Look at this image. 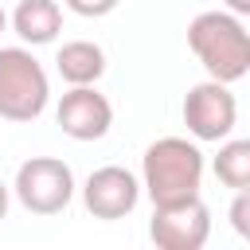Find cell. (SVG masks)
<instances>
[{
	"label": "cell",
	"instance_id": "cell-12",
	"mask_svg": "<svg viewBox=\"0 0 250 250\" xmlns=\"http://www.w3.org/2000/svg\"><path fill=\"white\" fill-rule=\"evenodd\" d=\"M230 227H234L242 238H250V188L234 191V203H230Z\"/></svg>",
	"mask_w": 250,
	"mask_h": 250
},
{
	"label": "cell",
	"instance_id": "cell-3",
	"mask_svg": "<svg viewBox=\"0 0 250 250\" xmlns=\"http://www.w3.org/2000/svg\"><path fill=\"white\" fill-rule=\"evenodd\" d=\"M51 102V82L43 62L27 47H0V117L27 125Z\"/></svg>",
	"mask_w": 250,
	"mask_h": 250
},
{
	"label": "cell",
	"instance_id": "cell-2",
	"mask_svg": "<svg viewBox=\"0 0 250 250\" xmlns=\"http://www.w3.org/2000/svg\"><path fill=\"white\" fill-rule=\"evenodd\" d=\"M203 184V152L188 137H160L141 156V188L152 203H176L199 195Z\"/></svg>",
	"mask_w": 250,
	"mask_h": 250
},
{
	"label": "cell",
	"instance_id": "cell-6",
	"mask_svg": "<svg viewBox=\"0 0 250 250\" xmlns=\"http://www.w3.org/2000/svg\"><path fill=\"white\" fill-rule=\"evenodd\" d=\"M180 113H184V125L195 141H223V137H230V129L238 121V102L227 82L207 78L188 90Z\"/></svg>",
	"mask_w": 250,
	"mask_h": 250
},
{
	"label": "cell",
	"instance_id": "cell-4",
	"mask_svg": "<svg viewBox=\"0 0 250 250\" xmlns=\"http://www.w3.org/2000/svg\"><path fill=\"white\" fill-rule=\"evenodd\" d=\"M12 191L31 215H59L74 199V172L59 156H31L16 168Z\"/></svg>",
	"mask_w": 250,
	"mask_h": 250
},
{
	"label": "cell",
	"instance_id": "cell-13",
	"mask_svg": "<svg viewBox=\"0 0 250 250\" xmlns=\"http://www.w3.org/2000/svg\"><path fill=\"white\" fill-rule=\"evenodd\" d=\"M74 16H86V20H102V16H109L121 0H62Z\"/></svg>",
	"mask_w": 250,
	"mask_h": 250
},
{
	"label": "cell",
	"instance_id": "cell-7",
	"mask_svg": "<svg viewBox=\"0 0 250 250\" xmlns=\"http://www.w3.org/2000/svg\"><path fill=\"white\" fill-rule=\"evenodd\" d=\"M137 199H141V180H137L129 168H121V164H102V168H94V172L86 176V184H82V203H86V211H90L94 219H105V223L133 215Z\"/></svg>",
	"mask_w": 250,
	"mask_h": 250
},
{
	"label": "cell",
	"instance_id": "cell-5",
	"mask_svg": "<svg viewBox=\"0 0 250 250\" xmlns=\"http://www.w3.org/2000/svg\"><path fill=\"white\" fill-rule=\"evenodd\" d=\"M148 238L160 250H199L211 238V211L199 195L176 199V203H152Z\"/></svg>",
	"mask_w": 250,
	"mask_h": 250
},
{
	"label": "cell",
	"instance_id": "cell-9",
	"mask_svg": "<svg viewBox=\"0 0 250 250\" xmlns=\"http://www.w3.org/2000/svg\"><path fill=\"white\" fill-rule=\"evenodd\" d=\"M12 31L23 43L43 47L62 31V8L55 0H20L16 12H12Z\"/></svg>",
	"mask_w": 250,
	"mask_h": 250
},
{
	"label": "cell",
	"instance_id": "cell-15",
	"mask_svg": "<svg viewBox=\"0 0 250 250\" xmlns=\"http://www.w3.org/2000/svg\"><path fill=\"white\" fill-rule=\"evenodd\" d=\"M4 215H8V184L0 180V223H4Z\"/></svg>",
	"mask_w": 250,
	"mask_h": 250
},
{
	"label": "cell",
	"instance_id": "cell-1",
	"mask_svg": "<svg viewBox=\"0 0 250 250\" xmlns=\"http://www.w3.org/2000/svg\"><path fill=\"white\" fill-rule=\"evenodd\" d=\"M188 47L215 82L230 86L250 70V35L234 12H199L188 23Z\"/></svg>",
	"mask_w": 250,
	"mask_h": 250
},
{
	"label": "cell",
	"instance_id": "cell-8",
	"mask_svg": "<svg viewBox=\"0 0 250 250\" xmlns=\"http://www.w3.org/2000/svg\"><path fill=\"white\" fill-rule=\"evenodd\" d=\"M55 121L70 141H102L109 133V125H113V105L94 86H70L59 98Z\"/></svg>",
	"mask_w": 250,
	"mask_h": 250
},
{
	"label": "cell",
	"instance_id": "cell-16",
	"mask_svg": "<svg viewBox=\"0 0 250 250\" xmlns=\"http://www.w3.org/2000/svg\"><path fill=\"white\" fill-rule=\"evenodd\" d=\"M4 23H8V16H4V8H0V31H4Z\"/></svg>",
	"mask_w": 250,
	"mask_h": 250
},
{
	"label": "cell",
	"instance_id": "cell-14",
	"mask_svg": "<svg viewBox=\"0 0 250 250\" xmlns=\"http://www.w3.org/2000/svg\"><path fill=\"white\" fill-rule=\"evenodd\" d=\"M227 12H234V16H250V0H227Z\"/></svg>",
	"mask_w": 250,
	"mask_h": 250
},
{
	"label": "cell",
	"instance_id": "cell-11",
	"mask_svg": "<svg viewBox=\"0 0 250 250\" xmlns=\"http://www.w3.org/2000/svg\"><path fill=\"white\" fill-rule=\"evenodd\" d=\"M215 176L219 184H227L230 191H242L250 188V141H227L219 145V156H215Z\"/></svg>",
	"mask_w": 250,
	"mask_h": 250
},
{
	"label": "cell",
	"instance_id": "cell-10",
	"mask_svg": "<svg viewBox=\"0 0 250 250\" xmlns=\"http://www.w3.org/2000/svg\"><path fill=\"white\" fill-rule=\"evenodd\" d=\"M55 66H59L62 82H70V86H94L105 74V51L98 43H90V39H70V43L59 47Z\"/></svg>",
	"mask_w": 250,
	"mask_h": 250
}]
</instances>
